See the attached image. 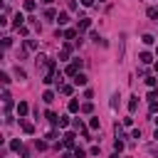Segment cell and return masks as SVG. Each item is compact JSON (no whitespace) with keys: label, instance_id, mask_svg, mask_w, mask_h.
<instances>
[{"label":"cell","instance_id":"6da1fadb","mask_svg":"<svg viewBox=\"0 0 158 158\" xmlns=\"http://www.w3.org/2000/svg\"><path fill=\"white\" fill-rule=\"evenodd\" d=\"M79 69H81V62H79V59H74L72 64H67L64 74H67V77H77V74H79Z\"/></svg>","mask_w":158,"mask_h":158},{"label":"cell","instance_id":"7a4b0ae2","mask_svg":"<svg viewBox=\"0 0 158 158\" xmlns=\"http://www.w3.org/2000/svg\"><path fill=\"white\" fill-rule=\"evenodd\" d=\"M72 49H74V44L72 42H67L64 47H62V52H59V59L64 62V59H69V54H72Z\"/></svg>","mask_w":158,"mask_h":158},{"label":"cell","instance_id":"3957f363","mask_svg":"<svg viewBox=\"0 0 158 158\" xmlns=\"http://www.w3.org/2000/svg\"><path fill=\"white\" fill-rule=\"evenodd\" d=\"M15 111H17V116H20V118H25V116H27V111H30V106H27V101H20V104L15 106Z\"/></svg>","mask_w":158,"mask_h":158},{"label":"cell","instance_id":"277c9868","mask_svg":"<svg viewBox=\"0 0 158 158\" xmlns=\"http://www.w3.org/2000/svg\"><path fill=\"white\" fill-rule=\"evenodd\" d=\"M62 138H64V141H62V146H67V148H74V133H72V131H69V133H64Z\"/></svg>","mask_w":158,"mask_h":158},{"label":"cell","instance_id":"5b68a950","mask_svg":"<svg viewBox=\"0 0 158 158\" xmlns=\"http://www.w3.org/2000/svg\"><path fill=\"white\" fill-rule=\"evenodd\" d=\"M72 81H74V86H86V77L79 72L77 77H72Z\"/></svg>","mask_w":158,"mask_h":158},{"label":"cell","instance_id":"8992f818","mask_svg":"<svg viewBox=\"0 0 158 158\" xmlns=\"http://www.w3.org/2000/svg\"><path fill=\"white\" fill-rule=\"evenodd\" d=\"M20 126H22V131H25L27 136H32V133H35V126H32L30 121H22V118H20Z\"/></svg>","mask_w":158,"mask_h":158},{"label":"cell","instance_id":"52a82bcc","mask_svg":"<svg viewBox=\"0 0 158 158\" xmlns=\"http://www.w3.org/2000/svg\"><path fill=\"white\" fill-rule=\"evenodd\" d=\"M12 20H15V22H12V25H15V27H17V30H20V27H22V25H25V15H22V12H15V17H12Z\"/></svg>","mask_w":158,"mask_h":158},{"label":"cell","instance_id":"ba28073f","mask_svg":"<svg viewBox=\"0 0 158 158\" xmlns=\"http://www.w3.org/2000/svg\"><path fill=\"white\" fill-rule=\"evenodd\" d=\"M89 27H91V20H89V17H81V20H79V32H84V30H89Z\"/></svg>","mask_w":158,"mask_h":158},{"label":"cell","instance_id":"9c48e42d","mask_svg":"<svg viewBox=\"0 0 158 158\" xmlns=\"http://www.w3.org/2000/svg\"><path fill=\"white\" fill-rule=\"evenodd\" d=\"M138 59H141L143 64H151V62H153V54H151V52H141V54H138Z\"/></svg>","mask_w":158,"mask_h":158},{"label":"cell","instance_id":"30bf717a","mask_svg":"<svg viewBox=\"0 0 158 158\" xmlns=\"http://www.w3.org/2000/svg\"><path fill=\"white\" fill-rule=\"evenodd\" d=\"M42 101H44V104H52V101H54V91H52V89H47V91L42 94Z\"/></svg>","mask_w":158,"mask_h":158},{"label":"cell","instance_id":"8fae6325","mask_svg":"<svg viewBox=\"0 0 158 158\" xmlns=\"http://www.w3.org/2000/svg\"><path fill=\"white\" fill-rule=\"evenodd\" d=\"M67 109H69V111H72V114H77V111H81V104H79V101H77V99H72V101H69V106H67Z\"/></svg>","mask_w":158,"mask_h":158},{"label":"cell","instance_id":"7c38bea8","mask_svg":"<svg viewBox=\"0 0 158 158\" xmlns=\"http://www.w3.org/2000/svg\"><path fill=\"white\" fill-rule=\"evenodd\" d=\"M47 121H49L52 126H59V116H57L54 111H47Z\"/></svg>","mask_w":158,"mask_h":158},{"label":"cell","instance_id":"4fadbf2b","mask_svg":"<svg viewBox=\"0 0 158 158\" xmlns=\"http://www.w3.org/2000/svg\"><path fill=\"white\" fill-rule=\"evenodd\" d=\"M136 109H138V96H131V101H128V111L133 114Z\"/></svg>","mask_w":158,"mask_h":158},{"label":"cell","instance_id":"5bb4252c","mask_svg":"<svg viewBox=\"0 0 158 158\" xmlns=\"http://www.w3.org/2000/svg\"><path fill=\"white\" fill-rule=\"evenodd\" d=\"M91 111H94V104L91 101H84L81 104V114H91Z\"/></svg>","mask_w":158,"mask_h":158},{"label":"cell","instance_id":"9a60e30c","mask_svg":"<svg viewBox=\"0 0 158 158\" xmlns=\"http://www.w3.org/2000/svg\"><path fill=\"white\" fill-rule=\"evenodd\" d=\"M22 7H25L27 12H32V10L37 7V2H35V0H25V5H22Z\"/></svg>","mask_w":158,"mask_h":158},{"label":"cell","instance_id":"2e32d148","mask_svg":"<svg viewBox=\"0 0 158 158\" xmlns=\"http://www.w3.org/2000/svg\"><path fill=\"white\" fill-rule=\"evenodd\" d=\"M57 22H59V25H67V22H69V15H67V12H59V15H57Z\"/></svg>","mask_w":158,"mask_h":158},{"label":"cell","instance_id":"e0dca14e","mask_svg":"<svg viewBox=\"0 0 158 158\" xmlns=\"http://www.w3.org/2000/svg\"><path fill=\"white\" fill-rule=\"evenodd\" d=\"M10 148H12V151H22V141L12 138V141H10Z\"/></svg>","mask_w":158,"mask_h":158},{"label":"cell","instance_id":"ac0fdd59","mask_svg":"<svg viewBox=\"0 0 158 158\" xmlns=\"http://www.w3.org/2000/svg\"><path fill=\"white\" fill-rule=\"evenodd\" d=\"M146 15H148L151 20H158V7H148V10H146Z\"/></svg>","mask_w":158,"mask_h":158},{"label":"cell","instance_id":"d6986e66","mask_svg":"<svg viewBox=\"0 0 158 158\" xmlns=\"http://www.w3.org/2000/svg\"><path fill=\"white\" fill-rule=\"evenodd\" d=\"M62 37H67V40H74V37H77V30H64V32H62Z\"/></svg>","mask_w":158,"mask_h":158},{"label":"cell","instance_id":"ffe728a7","mask_svg":"<svg viewBox=\"0 0 158 158\" xmlns=\"http://www.w3.org/2000/svg\"><path fill=\"white\" fill-rule=\"evenodd\" d=\"M99 126H101L99 118H89V128H91V131H99Z\"/></svg>","mask_w":158,"mask_h":158},{"label":"cell","instance_id":"44dd1931","mask_svg":"<svg viewBox=\"0 0 158 158\" xmlns=\"http://www.w3.org/2000/svg\"><path fill=\"white\" fill-rule=\"evenodd\" d=\"M44 17H49V20H57V12H54L52 7H47V10H44Z\"/></svg>","mask_w":158,"mask_h":158},{"label":"cell","instance_id":"7402d4cb","mask_svg":"<svg viewBox=\"0 0 158 158\" xmlns=\"http://www.w3.org/2000/svg\"><path fill=\"white\" fill-rule=\"evenodd\" d=\"M59 91H62V94H67V96H69V94H72V84H62V86H59Z\"/></svg>","mask_w":158,"mask_h":158},{"label":"cell","instance_id":"603a6c76","mask_svg":"<svg viewBox=\"0 0 158 158\" xmlns=\"http://www.w3.org/2000/svg\"><path fill=\"white\" fill-rule=\"evenodd\" d=\"M74 156H77V158H84V156H86V151H84V148H79V146H74Z\"/></svg>","mask_w":158,"mask_h":158},{"label":"cell","instance_id":"cb8c5ba5","mask_svg":"<svg viewBox=\"0 0 158 158\" xmlns=\"http://www.w3.org/2000/svg\"><path fill=\"white\" fill-rule=\"evenodd\" d=\"M141 40H143V44H153V42H156V40H153V35H143Z\"/></svg>","mask_w":158,"mask_h":158},{"label":"cell","instance_id":"d4e9b609","mask_svg":"<svg viewBox=\"0 0 158 158\" xmlns=\"http://www.w3.org/2000/svg\"><path fill=\"white\" fill-rule=\"evenodd\" d=\"M15 74H17V79H25V77H27V74H25V69H22V67H15Z\"/></svg>","mask_w":158,"mask_h":158},{"label":"cell","instance_id":"484cf974","mask_svg":"<svg viewBox=\"0 0 158 158\" xmlns=\"http://www.w3.org/2000/svg\"><path fill=\"white\" fill-rule=\"evenodd\" d=\"M69 126V118L67 116H59V128H67Z\"/></svg>","mask_w":158,"mask_h":158},{"label":"cell","instance_id":"4316f807","mask_svg":"<svg viewBox=\"0 0 158 158\" xmlns=\"http://www.w3.org/2000/svg\"><path fill=\"white\" fill-rule=\"evenodd\" d=\"M25 44H27V49H37V40H27Z\"/></svg>","mask_w":158,"mask_h":158},{"label":"cell","instance_id":"83f0119b","mask_svg":"<svg viewBox=\"0 0 158 158\" xmlns=\"http://www.w3.org/2000/svg\"><path fill=\"white\" fill-rule=\"evenodd\" d=\"M146 84H148L151 89H156V84H158V79H153V77H148V79H146Z\"/></svg>","mask_w":158,"mask_h":158},{"label":"cell","instance_id":"f1b7e54d","mask_svg":"<svg viewBox=\"0 0 158 158\" xmlns=\"http://www.w3.org/2000/svg\"><path fill=\"white\" fill-rule=\"evenodd\" d=\"M156 99H158V91L151 89V91H148V101H156Z\"/></svg>","mask_w":158,"mask_h":158},{"label":"cell","instance_id":"f546056e","mask_svg":"<svg viewBox=\"0 0 158 158\" xmlns=\"http://www.w3.org/2000/svg\"><path fill=\"white\" fill-rule=\"evenodd\" d=\"M114 151L121 153V151H123V141H116V143H114Z\"/></svg>","mask_w":158,"mask_h":158},{"label":"cell","instance_id":"4dcf8cb0","mask_svg":"<svg viewBox=\"0 0 158 158\" xmlns=\"http://www.w3.org/2000/svg\"><path fill=\"white\" fill-rule=\"evenodd\" d=\"M57 136H59V133H57V128H52V131H49V133H47V138H49V141H54V138H57Z\"/></svg>","mask_w":158,"mask_h":158},{"label":"cell","instance_id":"1f68e13d","mask_svg":"<svg viewBox=\"0 0 158 158\" xmlns=\"http://www.w3.org/2000/svg\"><path fill=\"white\" fill-rule=\"evenodd\" d=\"M0 81H2V84H10V77H7L5 72H2V74H0Z\"/></svg>","mask_w":158,"mask_h":158},{"label":"cell","instance_id":"d6a6232c","mask_svg":"<svg viewBox=\"0 0 158 158\" xmlns=\"http://www.w3.org/2000/svg\"><path fill=\"white\" fill-rule=\"evenodd\" d=\"M148 109H151V114H156V111H158V101H151V106H148Z\"/></svg>","mask_w":158,"mask_h":158},{"label":"cell","instance_id":"836d02e7","mask_svg":"<svg viewBox=\"0 0 158 158\" xmlns=\"http://www.w3.org/2000/svg\"><path fill=\"white\" fill-rule=\"evenodd\" d=\"M81 5H84V7H89V5H94V0H81Z\"/></svg>","mask_w":158,"mask_h":158},{"label":"cell","instance_id":"e575fe53","mask_svg":"<svg viewBox=\"0 0 158 158\" xmlns=\"http://www.w3.org/2000/svg\"><path fill=\"white\" fill-rule=\"evenodd\" d=\"M62 158H77V156H74V153H64Z\"/></svg>","mask_w":158,"mask_h":158},{"label":"cell","instance_id":"d590c367","mask_svg":"<svg viewBox=\"0 0 158 158\" xmlns=\"http://www.w3.org/2000/svg\"><path fill=\"white\" fill-rule=\"evenodd\" d=\"M153 138H156V141H158V128H156V133H153Z\"/></svg>","mask_w":158,"mask_h":158},{"label":"cell","instance_id":"8d00e7d4","mask_svg":"<svg viewBox=\"0 0 158 158\" xmlns=\"http://www.w3.org/2000/svg\"><path fill=\"white\" fill-rule=\"evenodd\" d=\"M153 123H156V128H158V118H153Z\"/></svg>","mask_w":158,"mask_h":158},{"label":"cell","instance_id":"74e56055","mask_svg":"<svg viewBox=\"0 0 158 158\" xmlns=\"http://www.w3.org/2000/svg\"><path fill=\"white\" fill-rule=\"evenodd\" d=\"M42 2H44V5H49V2H52V0H42Z\"/></svg>","mask_w":158,"mask_h":158},{"label":"cell","instance_id":"f35d334b","mask_svg":"<svg viewBox=\"0 0 158 158\" xmlns=\"http://www.w3.org/2000/svg\"><path fill=\"white\" fill-rule=\"evenodd\" d=\"M111 158H118V153H114V156H111Z\"/></svg>","mask_w":158,"mask_h":158},{"label":"cell","instance_id":"ab89813d","mask_svg":"<svg viewBox=\"0 0 158 158\" xmlns=\"http://www.w3.org/2000/svg\"><path fill=\"white\" fill-rule=\"evenodd\" d=\"M156 74H158V62H156Z\"/></svg>","mask_w":158,"mask_h":158},{"label":"cell","instance_id":"60d3db41","mask_svg":"<svg viewBox=\"0 0 158 158\" xmlns=\"http://www.w3.org/2000/svg\"><path fill=\"white\" fill-rule=\"evenodd\" d=\"M156 57H158V47H156Z\"/></svg>","mask_w":158,"mask_h":158},{"label":"cell","instance_id":"b9f144b4","mask_svg":"<svg viewBox=\"0 0 158 158\" xmlns=\"http://www.w3.org/2000/svg\"><path fill=\"white\" fill-rule=\"evenodd\" d=\"M99 2H106V0H99Z\"/></svg>","mask_w":158,"mask_h":158},{"label":"cell","instance_id":"7bdbcfd3","mask_svg":"<svg viewBox=\"0 0 158 158\" xmlns=\"http://www.w3.org/2000/svg\"><path fill=\"white\" fill-rule=\"evenodd\" d=\"M126 158H128V156H126Z\"/></svg>","mask_w":158,"mask_h":158}]
</instances>
